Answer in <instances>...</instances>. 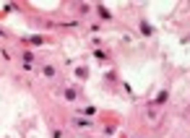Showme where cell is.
Returning a JSON list of instances; mask_svg holds the SVG:
<instances>
[{
	"label": "cell",
	"instance_id": "obj_1",
	"mask_svg": "<svg viewBox=\"0 0 190 138\" xmlns=\"http://www.w3.org/2000/svg\"><path fill=\"white\" fill-rule=\"evenodd\" d=\"M76 125H78V128H91V120H84V117H76Z\"/></svg>",
	"mask_w": 190,
	"mask_h": 138
},
{
	"label": "cell",
	"instance_id": "obj_2",
	"mask_svg": "<svg viewBox=\"0 0 190 138\" xmlns=\"http://www.w3.org/2000/svg\"><path fill=\"white\" fill-rule=\"evenodd\" d=\"M141 31H143L146 37H149V34H151V26H149V24H146V21H141Z\"/></svg>",
	"mask_w": 190,
	"mask_h": 138
},
{
	"label": "cell",
	"instance_id": "obj_3",
	"mask_svg": "<svg viewBox=\"0 0 190 138\" xmlns=\"http://www.w3.org/2000/svg\"><path fill=\"white\" fill-rule=\"evenodd\" d=\"M76 76H78V78H86V76H89V71H86V68H78V71H76Z\"/></svg>",
	"mask_w": 190,
	"mask_h": 138
},
{
	"label": "cell",
	"instance_id": "obj_4",
	"mask_svg": "<svg viewBox=\"0 0 190 138\" xmlns=\"http://www.w3.org/2000/svg\"><path fill=\"white\" fill-rule=\"evenodd\" d=\"M164 99H167V91H162V94H159V97H156V102H154V104H164Z\"/></svg>",
	"mask_w": 190,
	"mask_h": 138
},
{
	"label": "cell",
	"instance_id": "obj_5",
	"mask_svg": "<svg viewBox=\"0 0 190 138\" xmlns=\"http://www.w3.org/2000/svg\"><path fill=\"white\" fill-rule=\"evenodd\" d=\"M29 42H31V44H42V42H44V37H31Z\"/></svg>",
	"mask_w": 190,
	"mask_h": 138
}]
</instances>
